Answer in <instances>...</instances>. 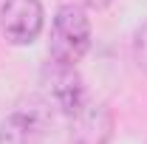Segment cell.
<instances>
[{"label": "cell", "instance_id": "2", "mask_svg": "<svg viewBox=\"0 0 147 144\" xmlns=\"http://www.w3.org/2000/svg\"><path fill=\"white\" fill-rule=\"evenodd\" d=\"M45 26L40 0H3L0 6V34L11 45H31Z\"/></svg>", "mask_w": 147, "mask_h": 144}, {"label": "cell", "instance_id": "5", "mask_svg": "<svg viewBox=\"0 0 147 144\" xmlns=\"http://www.w3.org/2000/svg\"><path fill=\"white\" fill-rule=\"evenodd\" d=\"M74 141L76 144H105L110 136V113L102 105H88L85 102V108L79 110V113H74Z\"/></svg>", "mask_w": 147, "mask_h": 144}, {"label": "cell", "instance_id": "3", "mask_svg": "<svg viewBox=\"0 0 147 144\" xmlns=\"http://www.w3.org/2000/svg\"><path fill=\"white\" fill-rule=\"evenodd\" d=\"M42 76H45L48 93H51V99L57 102V108H62L68 116H74V113H79V110L85 108L88 96H85V82H82L79 71H76V65L51 59L45 65Z\"/></svg>", "mask_w": 147, "mask_h": 144}, {"label": "cell", "instance_id": "4", "mask_svg": "<svg viewBox=\"0 0 147 144\" xmlns=\"http://www.w3.org/2000/svg\"><path fill=\"white\" fill-rule=\"evenodd\" d=\"M0 144H48V119L37 108H23L0 122Z\"/></svg>", "mask_w": 147, "mask_h": 144}, {"label": "cell", "instance_id": "1", "mask_svg": "<svg viewBox=\"0 0 147 144\" xmlns=\"http://www.w3.org/2000/svg\"><path fill=\"white\" fill-rule=\"evenodd\" d=\"M91 48V20L82 6L65 3L59 6L51 23V59L76 65Z\"/></svg>", "mask_w": 147, "mask_h": 144}, {"label": "cell", "instance_id": "7", "mask_svg": "<svg viewBox=\"0 0 147 144\" xmlns=\"http://www.w3.org/2000/svg\"><path fill=\"white\" fill-rule=\"evenodd\" d=\"M85 6H91V9H105V6H110V0H82Z\"/></svg>", "mask_w": 147, "mask_h": 144}, {"label": "cell", "instance_id": "6", "mask_svg": "<svg viewBox=\"0 0 147 144\" xmlns=\"http://www.w3.org/2000/svg\"><path fill=\"white\" fill-rule=\"evenodd\" d=\"M136 51H139V62L147 68V23L139 28V37H136Z\"/></svg>", "mask_w": 147, "mask_h": 144}]
</instances>
